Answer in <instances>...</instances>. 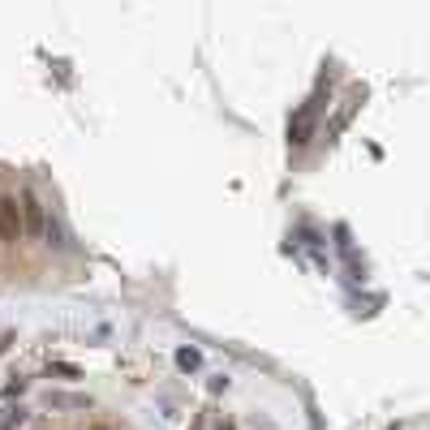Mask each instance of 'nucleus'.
<instances>
[{"label":"nucleus","mask_w":430,"mask_h":430,"mask_svg":"<svg viewBox=\"0 0 430 430\" xmlns=\"http://www.w3.org/2000/svg\"><path fill=\"white\" fill-rule=\"evenodd\" d=\"M22 422H26V409H22V405H18V409L9 405L5 413H0V430H13V426H22Z\"/></svg>","instance_id":"20e7f679"},{"label":"nucleus","mask_w":430,"mask_h":430,"mask_svg":"<svg viewBox=\"0 0 430 430\" xmlns=\"http://www.w3.org/2000/svg\"><path fill=\"white\" fill-rule=\"evenodd\" d=\"M177 366H181V370H198V366H202V353H198V348H181V353H177Z\"/></svg>","instance_id":"39448f33"},{"label":"nucleus","mask_w":430,"mask_h":430,"mask_svg":"<svg viewBox=\"0 0 430 430\" xmlns=\"http://www.w3.org/2000/svg\"><path fill=\"white\" fill-rule=\"evenodd\" d=\"M314 108L306 104V108H297V117H289V147H306L310 142V134H314Z\"/></svg>","instance_id":"7ed1b4c3"},{"label":"nucleus","mask_w":430,"mask_h":430,"mask_svg":"<svg viewBox=\"0 0 430 430\" xmlns=\"http://www.w3.org/2000/svg\"><path fill=\"white\" fill-rule=\"evenodd\" d=\"M22 241V211L13 194H0V246H18Z\"/></svg>","instance_id":"f03ea898"},{"label":"nucleus","mask_w":430,"mask_h":430,"mask_svg":"<svg viewBox=\"0 0 430 430\" xmlns=\"http://www.w3.org/2000/svg\"><path fill=\"white\" fill-rule=\"evenodd\" d=\"M47 374H65V379H77V366H69V361H52V366H47Z\"/></svg>","instance_id":"423d86ee"},{"label":"nucleus","mask_w":430,"mask_h":430,"mask_svg":"<svg viewBox=\"0 0 430 430\" xmlns=\"http://www.w3.org/2000/svg\"><path fill=\"white\" fill-rule=\"evenodd\" d=\"M47 405H86L82 396H47Z\"/></svg>","instance_id":"6e6552de"},{"label":"nucleus","mask_w":430,"mask_h":430,"mask_svg":"<svg viewBox=\"0 0 430 430\" xmlns=\"http://www.w3.org/2000/svg\"><path fill=\"white\" fill-rule=\"evenodd\" d=\"M18 211H22V237H43V228H47V211H43V202L35 198V189H22Z\"/></svg>","instance_id":"f257e3e1"},{"label":"nucleus","mask_w":430,"mask_h":430,"mask_svg":"<svg viewBox=\"0 0 430 430\" xmlns=\"http://www.w3.org/2000/svg\"><path fill=\"white\" fill-rule=\"evenodd\" d=\"M336 246H340L344 254H348V250H353V241H348V228H344V224H336Z\"/></svg>","instance_id":"0eeeda50"},{"label":"nucleus","mask_w":430,"mask_h":430,"mask_svg":"<svg viewBox=\"0 0 430 430\" xmlns=\"http://www.w3.org/2000/svg\"><path fill=\"white\" fill-rule=\"evenodd\" d=\"M26 392V379H13V383L5 387V396H9V401H13V396H22Z\"/></svg>","instance_id":"1a4fd4ad"}]
</instances>
